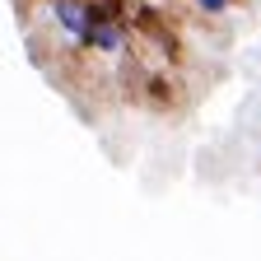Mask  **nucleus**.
Masks as SVG:
<instances>
[{
    "mask_svg": "<svg viewBox=\"0 0 261 261\" xmlns=\"http://www.w3.org/2000/svg\"><path fill=\"white\" fill-rule=\"evenodd\" d=\"M191 5H196L201 19H224L228 10H233V0H191Z\"/></svg>",
    "mask_w": 261,
    "mask_h": 261,
    "instance_id": "nucleus-1",
    "label": "nucleus"
}]
</instances>
